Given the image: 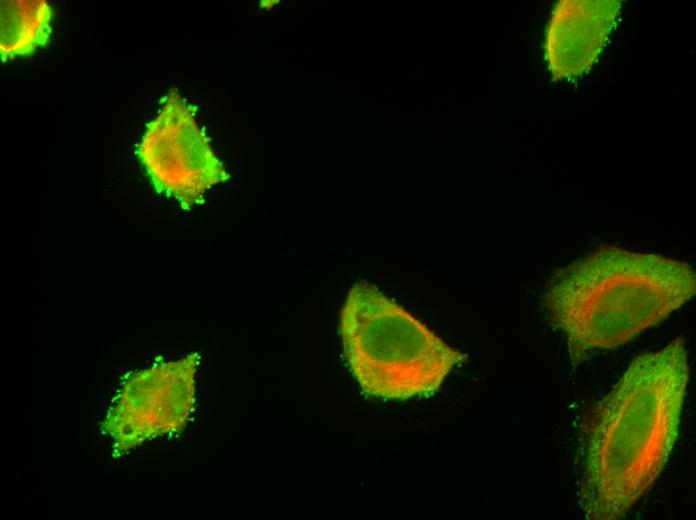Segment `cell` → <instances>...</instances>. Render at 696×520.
Instances as JSON below:
<instances>
[{
	"instance_id": "cell-1",
	"label": "cell",
	"mask_w": 696,
	"mask_h": 520,
	"mask_svg": "<svg viewBox=\"0 0 696 520\" xmlns=\"http://www.w3.org/2000/svg\"><path fill=\"white\" fill-rule=\"evenodd\" d=\"M689 380L685 342L636 357L589 425L580 492L584 515L617 520L652 487L678 437Z\"/></svg>"
},
{
	"instance_id": "cell-2",
	"label": "cell",
	"mask_w": 696,
	"mask_h": 520,
	"mask_svg": "<svg viewBox=\"0 0 696 520\" xmlns=\"http://www.w3.org/2000/svg\"><path fill=\"white\" fill-rule=\"evenodd\" d=\"M696 275L682 261L605 246L558 270L544 306L575 365L622 346L689 301Z\"/></svg>"
},
{
	"instance_id": "cell-3",
	"label": "cell",
	"mask_w": 696,
	"mask_h": 520,
	"mask_svg": "<svg viewBox=\"0 0 696 520\" xmlns=\"http://www.w3.org/2000/svg\"><path fill=\"white\" fill-rule=\"evenodd\" d=\"M340 332L353 376L366 394L377 398L428 397L466 359L366 281L349 290Z\"/></svg>"
},
{
	"instance_id": "cell-4",
	"label": "cell",
	"mask_w": 696,
	"mask_h": 520,
	"mask_svg": "<svg viewBox=\"0 0 696 520\" xmlns=\"http://www.w3.org/2000/svg\"><path fill=\"white\" fill-rule=\"evenodd\" d=\"M136 155L154 189L185 210L229 178L192 107L174 89L161 100L158 115L147 124Z\"/></svg>"
},
{
	"instance_id": "cell-5",
	"label": "cell",
	"mask_w": 696,
	"mask_h": 520,
	"mask_svg": "<svg viewBox=\"0 0 696 520\" xmlns=\"http://www.w3.org/2000/svg\"><path fill=\"white\" fill-rule=\"evenodd\" d=\"M199 362L193 352L128 374L102 423L116 455L185 427L196 405Z\"/></svg>"
},
{
	"instance_id": "cell-6",
	"label": "cell",
	"mask_w": 696,
	"mask_h": 520,
	"mask_svg": "<svg viewBox=\"0 0 696 520\" xmlns=\"http://www.w3.org/2000/svg\"><path fill=\"white\" fill-rule=\"evenodd\" d=\"M621 8L618 0H561L546 36V58L556 79L575 78L597 61Z\"/></svg>"
},
{
	"instance_id": "cell-7",
	"label": "cell",
	"mask_w": 696,
	"mask_h": 520,
	"mask_svg": "<svg viewBox=\"0 0 696 520\" xmlns=\"http://www.w3.org/2000/svg\"><path fill=\"white\" fill-rule=\"evenodd\" d=\"M52 7L45 0H1L0 55L2 62L33 55L52 34Z\"/></svg>"
}]
</instances>
